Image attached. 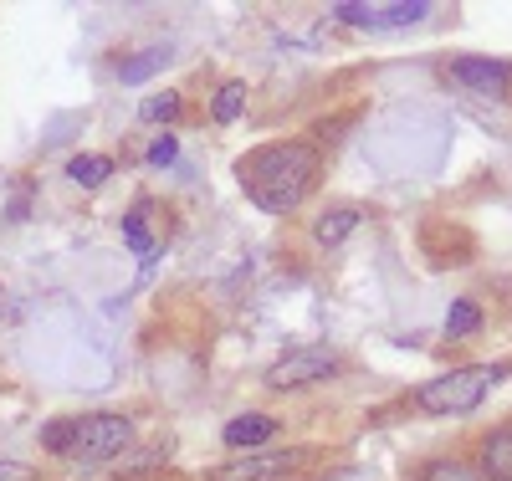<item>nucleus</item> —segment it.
<instances>
[{"mask_svg": "<svg viewBox=\"0 0 512 481\" xmlns=\"http://www.w3.org/2000/svg\"><path fill=\"white\" fill-rule=\"evenodd\" d=\"M451 77L466 82V87H477V93H487V98H502L507 82H512V67L507 62H482V57H456Z\"/></svg>", "mask_w": 512, "mask_h": 481, "instance_id": "7", "label": "nucleus"}, {"mask_svg": "<svg viewBox=\"0 0 512 481\" xmlns=\"http://www.w3.org/2000/svg\"><path fill=\"white\" fill-rule=\"evenodd\" d=\"M0 481H36V471L21 461H0Z\"/></svg>", "mask_w": 512, "mask_h": 481, "instance_id": "18", "label": "nucleus"}, {"mask_svg": "<svg viewBox=\"0 0 512 481\" xmlns=\"http://www.w3.org/2000/svg\"><path fill=\"white\" fill-rule=\"evenodd\" d=\"M277 430H282V425H277L272 415H256V410H251V415H236V420L221 430V441H226L231 451L251 456V451H267V446L277 441Z\"/></svg>", "mask_w": 512, "mask_h": 481, "instance_id": "6", "label": "nucleus"}, {"mask_svg": "<svg viewBox=\"0 0 512 481\" xmlns=\"http://www.w3.org/2000/svg\"><path fill=\"white\" fill-rule=\"evenodd\" d=\"M108 174H113V159H98V154H77V159H67V180L82 185V190L103 185Z\"/></svg>", "mask_w": 512, "mask_h": 481, "instance_id": "10", "label": "nucleus"}, {"mask_svg": "<svg viewBox=\"0 0 512 481\" xmlns=\"http://www.w3.org/2000/svg\"><path fill=\"white\" fill-rule=\"evenodd\" d=\"M502 379H507V364H466V369H451L431 384H420L415 405L425 415H472Z\"/></svg>", "mask_w": 512, "mask_h": 481, "instance_id": "2", "label": "nucleus"}, {"mask_svg": "<svg viewBox=\"0 0 512 481\" xmlns=\"http://www.w3.org/2000/svg\"><path fill=\"white\" fill-rule=\"evenodd\" d=\"M241 113H246V82L216 87V98H210V118H216V123H236Z\"/></svg>", "mask_w": 512, "mask_h": 481, "instance_id": "11", "label": "nucleus"}, {"mask_svg": "<svg viewBox=\"0 0 512 481\" xmlns=\"http://www.w3.org/2000/svg\"><path fill=\"white\" fill-rule=\"evenodd\" d=\"M308 461H313V451H303V446H292V451H251V456H236V461L216 466L210 481H267V476H287L297 466H308Z\"/></svg>", "mask_w": 512, "mask_h": 481, "instance_id": "4", "label": "nucleus"}, {"mask_svg": "<svg viewBox=\"0 0 512 481\" xmlns=\"http://www.w3.org/2000/svg\"><path fill=\"white\" fill-rule=\"evenodd\" d=\"M175 159H180V139H175V134H154V144H149V164H154V169H169Z\"/></svg>", "mask_w": 512, "mask_h": 481, "instance_id": "16", "label": "nucleus"}, {"mask_svg": "<svg viewBox=\"0 0 512 481\" xmlns=\"http://www.w3.org/2000/svg\"><path fill=\"white\" fill-rule=\"evenodd\" d=\"M420 481H487V476H477L472 466H461V461H431L420 471Z\"/></svg>", "mask_w": 512, "mask_h": 481, "instance_id": "14", "label": "nucleus"}, {"mask_svg": "<svg viewBox=\"0 0 512 481\" xmlns=\"http://www.w3.org/2000/svg\"><path fill=\"white\" fill-rule=\"evenodd\" d=\"M21 215H26V195H16V200H11V205H6V221H11V226H16V221H21Z\"/></svg>", "mask_w": 512, "mask_h": 481, "instance_id": "19", "label": "nucleus"}, {"mask_svg": "<svg viewBox=\"0 0 512 481\" xmlns=\"http://www.w3.org/2000/svg\"><path fill=\"white\" fill-rule=\"evenodd\" d=\"M482 466L492 481H512V425L507 430H492L482 441Z\"/></svg>", "mask_w": 512, "mask_h": 481, "instance_id": "9", "label": "nucleus"}, {"mask_svg": "<svg viewBox=\"0 0 512 481\" xmlns=\"http://www.w3.org/2000/svg\"><path fill=\"white\" fill-rule=\"evenodd\" d=\"M477 328H482V308H477L472 297H461L456 308H451V318H446V333L451 338H466V333H477Z\"/></svg>", "mask_w": 512, "mask_h": 481, "instance_id": "13", "label": "nucleus"}, {"mask_svg": "<svg viewBox=\"0 0 512 481\" xmlns=\"http://www.w3.org/2000/svg\"><path fill=\"white\" fill-rule=\"evenodd\" d=\"M313 174H318L313 144H272V149H262L246 164V190H251V200L262 210L287 215V210L303 205Z\"/></svg>", "mask_w": 512, "mask_h": 481, "instance_id": "1", "label": "nucleus"}, {"mask_svg": "<svg viewBox=\"0 0 512 481\" xmlns=\"http://www.w3.org/2000/svg\"><path fill=\"white\" fill-rule=\"evenodd\" d=\"M359 221H364L359 210H349V205H338V210L318 215V226H313V241H318V246H344V241H349V236L359 231Z\"/></svg>", "mask_w": 512, "mask_h": 481, "instance_id": "8", "label": "nucleus"}, {"mask_svg": "<svg viewBox=\"0 0 512 481\" xmlns=\"http://www.w3.org/2000/svg\"><path fill=\"white\" fill-rule=\"evenodd\" d=\"M328 374H338V354H333V348H292L287 359L272 364L267 384L272 389H303V384H318Z\"/></svg>", "mask_w": 512, "mask_h": 481, "instance_id": "5", "label": "nucleus"}, {"mask_svg": "<svg viewBox=\"0 0 512 481\" xmlns=\"http://www.w3.org/2000/svg\"><path fill=\"white\" fill-rule=\"evenodd\" d=\"M72 430H77V420H52L41 430V446L57 451V456H72Z\"/></svg>", "mask_w": 512, "mask_h": 481, "instance_id": "15", "label": "nucleus"}, {"mask_svg": "<svg viewBox=\"0 0 512 481\" xmlns=\"http://www.w3.org/2000/svg\"><path fill=\"white\" fill-rule=\"evenodd\" d=\"M175 113H180V98H175V93H159V98L144 103V123H169Z\"/></svg>", "mask_w": 512, "mask_h": 481, "instance_id": "17", "label": "nucleus"}, {"mask_svg": "<svg viewBox=\"0 0 512 481\" xmlns=\"http://www.w3.org/2000/svg\"><path fill=\"white\" fill-rule=\"evenodd\" d=\"M128 446H134V420L128 415H82L77 430H72V456L88 461V466H103V461H118Z\"/></svg>", "mask_w": 512, "mask_h": 481, "instance_id": "3", "label": "nucleus"}, {"mask_svg": "<svg viewBox=\"0 0 512 481\" xmlns=\"http://www.w3.org/2000/svg\"><path fill=\"white\" fill-rule=\"evenodd\" d=\"M169 62V47H154V52H139V57H128L123 67H118V82H128V87H134V82H144L149 72H159Z\"/></svg>", "mask_w": 512, "mask_h": 481, "instance_id": "12", "label": "nucleus"}]
</instances>
